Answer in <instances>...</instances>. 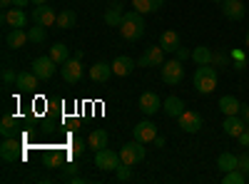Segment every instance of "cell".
Returning <instances> with one entry per match:
<instances>
[{
    "label": "cell",
    "instance_id": "obj_1",
    "mask_svg": "<svg viewBox=\"0 0 249 184\" xmlns=\"http://www.w3.org/2000/svg\"><path fill=\"white\" fill-rule=\"evenodd\" d=\"M144 17H142V13H137V10H130V13H124V17H122V23H120V35L124 37V40H140L142 35H144Z\"/></svg>",
    "mask_w": 249,
    "mask_h": 184
},
{
    "label": "cell",
    "instance_id": "obj_2",
    "mask_svg": "<svg viewBox=\"0 0 249 184\" xmlns=\"http://www.w3.org/2000/svg\"><path fill=\"white\" fill-rule=\"evenodd\" d=\"M217 83H219V75H217V67L212 65H199L195 70V90L199 95H210L217 90Z\"/></svg>",
    "mask_w": 249,
    "mask_h": 184
},
{
    "label": "cell",
    "instance_id": "obj_3",
    "mask_svg": "<svg viewBox=\"0 0 249 184\" xmlns=\"http://www.w3.org/2000/svg\"><path fill=\"white\" fill-rule=\"evenodd\" d=\"M160 77H162V83L164 85H179L182 83V77H184V65H182V60H167L162 67H160Z\"/></svg>",
    "mask_w": 249,
    "mask_h": 184
},
{
    "label": "cell",
    "instance_id": "obj_4",
    "mask_svg": "<svg viewBox=\"0 0 249 184\" xmlns=\"http://www.w3.org/2000/svg\"><path fill=\"white\" fill-rule=\"evenodd\" d=\"M120 159H122V165H130V167L140 165V162L144 159L142 142L132 139V142H127V145H122V147H120Z\"/></svg>",
    "mask_w": 249,
    "mask_h": 184
},
{
    "label": "cell",
    "instance_id": "obj_5",
    "mask_svg": "<svg viewBox=\"0 0 249 184\" xmlns=\"http://www.w3.org/2000/svg\"><path fill=\"white\" fill-rule=\"evenodd\" d=\"M95 165H97L102 172H115V169L122 165L120 152H115V150H107V147L97 150V152H95Z\"/></svg>",
    "mask_w": 249,
    "mask_h": 184
},
{
    "label": "cell",
    "instance_id": "obj_6",
    "mask_svg": "<svg viewBox=\"0 0 249 184\" xmlns=\"http://www.w3.org/2000/svg\"><path fill=\"white\" fill-rule=\"evenodd\" d=\"M177 125L182 132L187 134H197L202 130V115L199 112H192V110H184L179 117H177Z\"/></svg>",
    "mask_w": 249,
    "mask_h": 184
},
{
    "label": "cell",
    "instance_id": "obj_7",
    "mask_svg": "<svg viewBox=\"0 0 249 184\" xmlns=\"http://www.w3.org/2000/svg\"><path fill=\"white\" fill-rule=\"evenodd\" d=\"M0 157L3 162H18L23 159V147H20L18 137H3V145H0Z\"/></svg>",
    "mask_w": 249,
    "mask_h": 184
},
{
    "label": "cell",
    "instance_id": "obj_8",
    "mask_svg": "<svg viewBox=\"0 0 249 184\" xmlns=\"http://www.w3.org/2000/svg\"><path fill=\"white\" fill-rule=\"evenodd\" d=\"M164 55H167V52H164L160 45L155 48H147V50H144L142 52V57L137 60V67H162L164 65Z\"/></svg>",
    "mask_w": 249,
    "mask_h": 184
},
{
    "label": "cell",
    "instance_id": "obj_9",
    "mask_svg": "<svg viewBox=\"0 0 249 184\" xmlns=\"http://www.w3.org/2000/svg\"><path fill=\"white\" fill-rule=\"evenodd\" d=\"M132 134H135L137 142H142V145H150V142H155V137H157V125L150 122V119H142L132 127Z\"/></svg>",
    "mask_w": 249,
    "mask_h": 184
},
{
    "label": "cell",
    "instance_id": "obj_10",
    "mask_svg": "<svg viewBox=\"0 0 249 184\" xmlns=\"http://www.w3.org/2000/svg\"><path fill=\"white\" fill-rule=\"evenodd\" d=\"M137 107L142 110V115L152 117V115H157V112L162 110V100H160L157 92H142V95H140V102H137Z\"/></svg>",
    "mask_w": 249,
    "mask_h": 184
},
{
    "label": "cell",
    "instance_id": "obj_11",
    "mask_svg": "<svg viewBox=\"0 0 249 184\" xmlns=\"http://www.w3.org/2000/svg\"><path fill=\"white\" fill-rule=\"evenodd\" d=\"M55 60L50 55H43V57H35L33 60V72L40 77V80H50L55 75Z\"/></svg>",
    "mask_w": 249,
    "mask_h": 184
},
{
    "label": "cell",
    "instance_id": "obj_12",
    "mask_svg": "<svg viewBox=\"0 0 249 184\" xmlns=\"http://www.w3.org/2000/svg\"><path fill=\"white\" fill-rule=\"evenodd\" d=\"M30 17H33V23H35V25H43V28H50V25L57 23L55 10L48 8V5H35V10L30 13Z\"/></svg>",
    "mask_w": 249,
    "mask_h": 184
},
{
    "label": "cell",
    "instance_id": "obj_13",
    "mask_svg": "<svg viewBox=\"0 0 249 184\" xmlns=\"http://www.w3.org/2000/svg\"><path fill=\"white\" fill-rule=\"evenodd\" d=\"M60 72H62V80L65 83H80V77H82V65H80V60L77 57H70L68 63H62V67H60Z\"/></svg>",
    "mask_w": 249,
    "mask_h": 184
},
{
    "label": "cell",
    "instance_id": "obj_14",
    "mask_svg": "<svg viewBox=\"0 0 249 184\" xmlns=\"http://www.w3.org/2000/svg\"><path fill=\"white\" fill-rule=\"evenodd\" d=\"M222 130H224V134H227V137H234V139H237V137L247 130V119H244V117H239V115H230V117H224Z\"/></svg>",
    "mask_w": 249,
    "mask_h": 184
},
{
    "label": "cell",
    "instance_id": "obj_15",
    "mask_svg": "<svg viewBox=\"0 0 249 184\" xmlns=\"http://www.w3.org/2000/svg\"><path fill=\"white\" fill-rule=\"evenodd\" d=\"M3 23L8 28H25L28 25V13L23 8H10V10H3Z\"/></svg>",
    "mask_w": 249,
    "mask_h": 184
},
{
    "label": "cell",
    "instance_id": "obj_16",
    "mask_svg": "<svg viewBox=\"0 0 249 184\" xmlns=\"http://www.w3.org/2000/svg\"><path fill=\"white\" fill-rule=\"evenodd\" d=\"M110 65H112V72H115L117 77H127V75L135 72V65H137V63H135L132 57H127V55H117Z\"/></svg>",
    "mask_w": 249,
    "mask_h": 184
},
{
    "label": "cell",
    "instance_id": "obj_17",
    "mask_svg": "<svg viewBox=\"0 0 249 184\" xmlns=\"http://www.w3.org/2000/svg\"><path fill=\"white\" fill-rule=\"evenodd\" d=\"M184 110H187V107H184V100H182V97H175V95H172V97H167V100L162 102V112L167 115V117H172V119H177Z\"/></svg>",
    "mask_w": 249,
    "mask_h": 184
},
{
    "label": "cell",
    "instance_id": "obj_18",
    "mask_svg": "<svg viewBox=\"0 0 249 184\" xmlns=\"http://www.w3.org/2000/svg\"><path fill=\"white\" fill-rule=\"evenodd\" d=\"M222 13H224V17H230V20H242L247 8H244L242 0H224V3H222Z\"/></svg>",
    "mask_w": 249,
    "mask_h": 184
},
{
    "label": "cell",
    "instance_id": "obj_19",
    "mask_svg": "<svg viewBox=\"0 0 249 184\" xmlns=\"http://www.w3.org/2000/svg\"><path fill=\"white\" fill-rule=\"evenodd\" d=\"M37 75L30 70V72H18V80H15V87L20 90V92H35V87H37Z\"/></svg>",
    "mask_w": 249,
    "mask_h": 184
},
{
    "label": "cell",
    "instance_id": "obj_20",
    "mask_svg": "<svg viewBox=\"0 0 249 184\" xmlns=\"http://www.w3.org/2000/svg\"><path fill=\"white\" fill-rule=\"evenodd\" d=\"M217 107L224 112V117H230V115H239V112H242V102H239L234 95H222Z\"/></svg>",
    "mask_w": 249,
    "mask_h": 184
},
{
    "label": "cell",
    "instance_id": "obj_21",
    "mask_svg": "<svg viewBox=\"0 0 249 184\" xmlns=\"http://www.w3.org/2000/svg\"><path fill=\"white\" fill-rule=\"evenodd\" d=\"M28 33L23 30V28H10V33L5 35V45L8 48H13V50H20V48H23L25 43H28Z\"/></svg>",
    "mask_w": 249,
    "mask_h": 184
},
{
    "label": "cell",
    "instance_id": "obj_22",
    "mask_svg": "<svg viewBox=\"0 0 249 184\" xmlns=\"http://www.w3.org/2000/svg\"><path fill=\"white\" fill-rule=\"evenodd\" d=\"M112 65L110 63H95L90 67V77H92V83H107V80L112 77Z\"/></svg>",
    "mask_w": 249,
    "mask_h": 184
},
{
    "label": "cell",
    "instance_id": "obj_23",
    "mask_svg": "<svg viewBox=\"0 0 249 184\" xmlns=\"http://www.w3.org/2000/svg\"><path fill=\"white\" fill-rule=\"evenodd\" d=\"M164 52H177V48H179V35L175 33V30H164L162 35H160V43H157Z\"/></svg>",
    "mask_w": 249,
    "mask_h": 184
},
{
    "label": "cell",
    "instance_id": "obj_24",
    "mask_svg": "<svg viewBox=\"0 0 249 184\" xmlns=\"http://www.w3.org/2000/svg\"><path fill=\"white\" fill-rule=\"evenodd\" d=\"M75 23H77V13L72 8H65V10L57 13V23L55 25L60 30H70V28H75Z\"/></svg>",
    "mask_w": 249,
    "mask_h": 184
},
{
    "label": "cell",
    "instance_id": "obj_25",
    "mask_svg": "<svg viewBox=\"0 0 249 184\" xmlns=\"http://www.w3.org/2000/svg\"><path fill=\"white\" fill-rule=\"evenodd\" d=\"M107 139H110V134H107L105 130H92L90 137H88V147H90L92 152H97V150H102V147H107Z\"/></svg>",
    "mask_w": 249,
    "mask_h": 184
},
{
    "label": "cell",
    "instance_id": "obj_26",
    "mask_svg": "<svg viewBox=\"0 0 249 184\" xmlns=\"http://www.w3.org/2000/svg\"><path fill=\"white\" fill-rule=\"evenodd\" d=\"M122 17H124V13H122L120 0H117V3H112V5L107 8V13H105V25H110V28H120Z\"/></svg>",
    "mask_w": 249,
    "mask_h": 184
},
{
    "label": "cell",
    "instance_id": "obj_27",
    "mask_svg": "<svg viewBox=\"0 0 249 184\" xmlns=\"http://www.w3.org/2000/svg\"><path fill=\"white\" fill-rule=\"evenodd\" d=\"M192 60L197 65H212V60H214V52L207 48V45H197L192 50Z\"/></svg>",
    "mask_w": 249,
    "mask_h": 184
},
{
    "label": "cell",
    "instance_id": "obj_28",
    "mask_svg": "<svg viewBox=\"0 0 249 184\" xmlns=\"http://www.w3.org/2000/svg\"><path fill=\"white\" fill-rule=\"evenodd\" d=\"M237 162H239V157H234L232 152H222L217 157V169L219 172H232V169H237Z\"/></svg>",
    "mask_w": 249,
    "mask_h": 184
},
{
    "label": "cell",
    "instance_id": "obj_29",
    "mask_svg": "<svg viewBox=\"0 0 249 184\" xmlns=\"http://www.w3.org/2000/svg\"><path fill=\"white\" fill-rule=\"evenodd\" d=\"M164 5V0H132V8L137 10V13H155V10H160Z\"/></svg>",
    "mask_w": 249,
    "mask_h": 184
},
{
    "label": "cell",
    "instance_id": "obj_30",
    "mask_svg": "<svg viewBox=\"0 0 249 184\" xmlns=\"http://www.w3.org/2000/svg\"><path fill=\"white\" fill-rule=\"evenodd\" d=\"M50 57L55 60L57 65H62V63H68V60H70V48H68L65 43H55V45L50 48Z\"/></svg>",
    "mask_w": 249,
    "mask_h": 184
},
{
    "label": "cell",
    "instance_id": "obj_31",
    "mask_svg": "<svg viewBox=\"0 0 249 184\" xmlns=\"http://www.w3.org/2000/svg\"><path fill=\"white\" fill-rule=\"evenodd\" d=\"M0 134H3V137H18V122H15V117H10V115L3 117V122H0Z\"/></svg>",
    "mask_w": 249,
    "mask_h": 184
},
{
    "label": "cell",
    "instance_id": "obj_32",
    "mask_svg": "<svg viewBox=\"0 0 249 184\" xmlns=\"http://www.w3.org/2000/svg\"><path fill=\"white\" fill-rule=\"evenodd\" d=\"M249 177L242 172V169H232V172H224V177H222V182L224 184H244Z\"/></svg>",
    "mask_w": 249,
    "mask_h": 184
},
{
    "label": "cell",
    "instance_id": "obj_33",
    "mask_svg": "<svg viewBox=\"0 0 249 184\" xmlns=\"http://www.w3.org/2000/svg\"><path fill=\"white\" fill-rule=\"evenodd\" d=\"M28 37H30V43H45V37H48V33H45V28L43 25H35V28H30L28 30Z\"/></svg>",
    "mask_w": 249,
    "mask_h": 184
},
{
    "label": "cell",
    "instance_id": "obj_34",
    "mask_svg": "<svg viewBox=\"0 0 249 184\" xmlns=\"http://www.w3.org/2000/svg\"><path fill=\"white\" fill-rule=\"evenodd\" d=\"M115 179H117V182H130V179H132V167H130V165H120V167L115 169Z\"/></svg>",
    "mask_w": 249,
    "mask_h": 184
},
{
    "label": "cell",
    "instance_id": "obj_35",
    "mask_svg": "<svg viewBox=\"0 0 249 184\" xmlns=\"http://www.w3.org/2000/svg\"><path fill=\"white\" fill-rule=\"evenodd\" d=\"M230 55H227V52H214V60H212V65L214 67H230Z\"/></svg>",
    "mask_w": 249,
    "mask_h": 184
},
{
    "label": "cell",
    "instance_id": "obj_36",
    "mask_svg": "<svg viewBox=\"0 0 249 184\" xmlns=\"http://www.w3.org/2000/svg\"><path fill=\"white\" fill-rule=\"evenodd\" d=\"M85 147H88V142H82V139L75 137V139H72V145H70V154H72V157H80L82 152H85Z\"/></svg>",
    "mask_w": 249,
    "mask_h": 184
},
{
    "label": "cell",
    "instance_id": "obj_37",
    "mask_svg": "<svg viewBox=\"0 0 249 184\" xmlns=\"http://www.w3.org/2000/svg\"><path fill=\"white\" fill-rule=\"evenodd\" d=\"M15 80H18V75H15L10 67H5V70H3V85L10 87V85H15Z\"/></svg>",
    "mask_w": 249,
    "mask_h": 184
},
{
    "label": "cell",
    "instance_id": "obj_38",
    "mask_svg": "<svg viewBox=\"0 0 249 184\" xmlns=\"http://www.w3.org/2000/svg\"><path fill=\"white\" fill-rule=\"evenodd\" d=\"M237 169H242L247 177H249V152L239 154V162H237Z\"/></svg>",
    "mask_w": 249,
    "mask_h": 184
},
{
    "label": "cell",
    "instance_id": "obj_39",
    "mask_svg": "<svg viewBox=\"0 0 249 184\" xmlns=\"http://www.w3.org/2000/svg\"><path fill=\"white\" fill-rule=\"evenodd\" d=\"M237 142H239L242 147H249V125H247V130H244V132L237 137Z\"/></svg>",
    "mask_w": 249,
    "mask_h": 184
},
{
    "label": "cell",
    "instance_id": "obj_40",
    "mask_svg": "<svg viewBox=\"0 0 249 184\" xmlns=\"http://www.w3.org/2000/svg\"><path fill=\"white\" fill-rule=\"evenodd\" d=\"M175 55H177V60H182V63H184L187 57H192V52L187 50V48H177V52H175Z\"/></svg>",
    "mask_w": 249,
    "mask_h": 184
},
{
    "label": "cell",
    "instance_id": "obj_41",
    "mask_svg": "<svg viewBox=\"0 0 249 184\" xmlns=\"http://www.w3.org/2000/svg\"><path fill=\"white\" fill-rule=\"evenodd\" d=\"M230 57H232V60H247V52H242V50H232Z\"/></svg>",
    "mask_w": 249,
    "mask_h": 184
},
{
    "label": "cell",
    "instance_id": "obj_42",
    "mask_svg": "<svg viewBox=\"0 0 249 184\" xmlns=\"http://www.w3.org/2000/svg\"><path fill=\"white\" fill-rule=\"evenodd\" d=\"M30 0H13V8H28Z\"/></svg>",
    "mask_w": 249,
    "mask_h": 184
},
{
    "label": "cell",
    "instance_id": "obj_43",
    "mask_svg": "<svg viewBox=\"0 0 249 184\" xmlns=\"http://www.w3.org/2000/svg\"><path fill=\"white\" fill-rule=\"evenodd\" d=\"M247 67V60H234V70H244Z\"/></svg>",
    "mask_w": 249,
    "mask_h": 184
},
{
    "label": "cell",
    "instance_id": "obj_44",
    "mask_svg": "<svg viewBox=\"0 0 249 184\" xmlns=\"http://www.w3.org/2000/svg\"><path fill=\"white\" fill-rule=\"evenodd\" d=\"M0 5H3V10H10L13 8V0H0Z\"/></svg>",
    "mask_w": 249,
    "mask_h": 184
},
{
    "label": "cell",
    "instance_id": "obj_45",
    "mask_svg": "<svg viewBox=\"0 0 249 184\" xmlns=\"http://www.w3.org/2000/svg\"><path fill=\"white\" fill-rule=\"evenodd\" d=\"M242 115H244V119H247V125H249V105H242Z\"/></svg>",
    "mask_w": 249,
    "mask_h": 184
},
{
    "label": "cell",
    "instance_id": "obj_46",
    "mask_svg": "<svg viewBox=\"0 0 249 184\" xmlns=\"http://www.w3.org/2000/svg\"><path fill=\"white\" fill-rule=\"evenodd\" d=\"M155 147H164V137H160V134L155 137Z\"/></svg>",
    "mask_w": 249,
    "mask_h": 184
},
{
    "label": "cell",
    "instance_id": "obj_47",
    "mask_svg": "<svg viewBox=\"0 0 249 184\" xmlns=\"http://www.w3.org/2000/svg\"><path fill=\"white\" fill-rule=\"evenodd\" d=\"M75 169H77V167H75V165H72V162H70V165H65V172H68V174H72V172H75Z\"/></svg>",
    "mask_w": 249,
    "mask_h": 184
},
{
    "label": "cell",
    "instance_id": "obj_48",
    "mask_svg": "<svg viewBox=\"0 0 249 184\" xmlns=\"http://www.w3.org/2000/svg\"><path fill=\"white\" fill-rule=\"evenodd\" d=\"M33 5H48V0H30Z\"/></svg>",
    "mask_w": 249,
    "mask_h": 184
},
{
    "label": "cell",
    "instance_id": "obj_49",
    "mask_svg": "<svg viewBox=\"0 0 249 184\" xmlns=\"http://www.w3.org/2000/svg\"><path fill=\"white\" fill-rule=\"evenodd\" d=\"M244 43H247V48H249V30H247V37H244Z\"/></svg>",
    "mask_w": 249,
    "mask_h": 184
},
{
    "label": "cell",
    "instance_id": "obj_50",
    "mask_svg": "<svg viewBox=\"0 0 249 184\" xmlns=\"http://www.w3.org/2000/svg\"><path fill=\"white\" fill-rule=\"evenodd\" d=\"M212 3H219V5H222V3H224V0H212Z\"/></svg>",
    "mask_w": 249,
    "mask_h": 184
},
{
    "label": "cell",
    "instance_id": "obj_51",
    "mask_svg": "<svg viewBox=\"0 0 249 184\" xmlns=\"http://www.w3.org/2000/svg\"><path fill=\"white\" fill-rule=\"evenodd\" d=\"M120 3H122V0H120Z\"/></svg>",
    "mask_w": 249,
    "mask_h": 184
}]
</instances>
